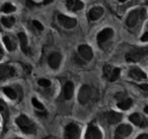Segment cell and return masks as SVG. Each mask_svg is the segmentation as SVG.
I'll return each mask as SVG.
<instances>
[{
    "label": "cell",
    "instance_id": "cell-1",
    "mask_svg": "<svg viewBox=\"0 0 148 139\" xmlns=\"http://www.w3.org/2000/svg\"><path fill=\"white\" fill-rule=\"evenodd\" d=\"M16 124L21 128V130L25 134H34V133H36V130H37L36 125L25 115H21L16 119Z\"/></svg>",
    "mask_w": 148,
    "mask_h": 139
},
{
    "label": "cell",
    "instance_id": "cell-2",
    "mask_svg": "<svg viewBox=\"0 0 148 139\" xmlns=\"http://www.w3.org/2000/svg\"><path fill=\"white\" fill-rule=\"evenodd\" d=\"M148 56V47L136 48V49L130 51L126 55V60L128 62H138L143 58Z\"/></svg>",
    "mask_w": 148,
    "mask_h": 139
},
{
    "label": "cell",
    "instance_id": "cell-3",
    "mask_svg": "<svg viewBox=\"0 0 148 139\" xmlns=\"http://www.w3.org/2000/svg\"><path fill=\"white\" fill-rule=\"evenodd\" d=\"M95 96V92L91 86L87 85H83L82 87L80 88L79 90V94H78V100L80 104L84 105V104H87L89 100H91Z\"/></svg>",
    "mask_w": 148,
    "mask_h": 139
},
{
    "label": "cell",
    "instance_id": "cell-4",
    "mask_svg": "<svg viewBox=\"0 0 148 139\" xmlns=\"http://www.w3.org/2000/svg\"><path fill=\"white\" fill-rule=\"evenodd\" d=\"M144 15H145L144 9H137V10L131 11V12L129 13V15H128L127 21H126L127 25L130 28L135 27V25H137L138 21H139L140 19H142V17H144Z\"/></svg>",
    "mask_w": 148,
    "mask_h": 139
},
{
    "label": "cell",
    "instance_id": "cell-5",
    "mask_svg": "<svg viewBox=\"0 0 148 139\" xmlns=\"http://www.w3.org/2000/svg\"><path fill=\"white\" fill-rule=\"evenodd\" d=\"M64 137L68 139H76L79 137V127L74 123H70L66 126Z\"/></svg>",
    "mask_w": 148,
    "mask_h": 139
},
{
    "label": "cell",
    "instance_id": "cell-6",
    "mask_svg": "<svg viewBox=\"0 0 148 139\" xmlns=\"http://www.w3.org/2000/svg\"><path fill=\"white\" fill-rule=\"evenodd\" d=\"M131 133H132V127L130 126V125L123 124V125H120V126L116 129L115 137L118 139L125 138V137L129 136Z\"/></svg>",
    "mask_w": 148,
    "mask_h": 139
},
{
    "label": "cell",
    "instance_id": "cell-7",
    "mask_svg": "<svg viewBox=\"0 0 148 139\" xmlns=\"http://www.w3.org/2000/svg\"><path fill=\"white\" fill-rule=\"evenodd\" d=\"M113 36H114V31L111 28H108V29H105L101 32H99L97 37V40L99 45H101V44L106 43V42H108L109 40H111L112 38H113Z\"/></svg>",
    "mask_w": 148,
    "mask_h": 139
},
{
    "label": "cell",
    "instance_id": "cell-8",
    "mask_svg": "<svg viewBox=\"0 0 148 139\" xmlns=\"http://www.w3.org/2000/svg\"><path fill=\"white\" fill-rule=\"evenodd\" d=\"M58 21H59V23H61L65 29H72V28L75 27L77 23L75 19H72V17H69L64 14L58 15Z\"/></svg>",
    "mask_w": 148,
    "mask_h": 139
},
{
    "label": "cell",
    "instance_id": "cell-9",
    "mask_svg": "<svg viewBox=\"0 0 148 139\" xmlns=\"http://www.w3.org/2000/svg\"><path fill=\"white\" fill-rule=\"evenodd\" d=\"M101 137H103V135H101V132L97 127L90 125L87 128L86 134H85V138L86 139H101Z\"/></svg>",
    "mask_w": 148,
    "mask_h": 139
},
{
    "label": "cell",
    "instance_id": "cell-10",
    "mask_svg": "<svg viewBox=\"0 0 148 139\" xmlns=\"http://www.w3.org/2000/svg\"><path fill=\"white\" fill-rule=\"evenodd\" d=\"M15 70L9 65H1L0 67V77L1 79L4 80L6 78H10L15 75Z\"/></svg>",
    "mask_w": 148,
    "mask_h": 139
},
{
    "label": "cell",
    "instance_id": "cell-11",
    "mask_svg": "<svg viewBox=\"0 0 148 139\" xmlns=\"http://www.w3.org/2000/svg\"><path fill=\"white\" fill-rule=\"evenodd\" d=\"M129 120L131 121L133 124L142 127V128H144V127H147V125H148V120H147V119L143 118L141 115L137 114V113H135V114H132L131 116L129 117Z\"/></svg>",
    "mask_w": 148,
    "mask_h": 139
},
{
    "label": "cell",
    "instance_id": "cell-12",
    "mask_svg": "<svg viewBox=\"0 0 148 139\" xmlns=\"http://www.w3.org/2000/svg\"><path fill=\"white\" fill-rule=\"evenodd\" d=\"M78 52H79V55H80L83 59L87 60V61L91 60V59H92V57H93L92 49H91V48L89 47V46H87V45L79 46Z\"/></svg>",
    "mask_w": 148,
    "mask_h": 139
},
{
    "label": "cell",
    "instance_id": "cell-13",
    "mask_svg": "<svg viewBox=\"0 0 148 139\" xmlns=\"http://www.w3.org/2000/svg\"><path fill=\"white\" fill-rule=\"evenodd\" d=\"M105 117H106V120H107L108 122L112 125L118 124V123L122 120V115L119 114V113H117V112H113V111L106 113Z\"/></svg>",
    "mask_w": 148,
    "mask_h": 139
},
{
    "label": "cell",
    "instance_id": "cell-14",
    "mask_svg": "<svg viewBox=\"0 0 148 139\" xmlns=\"http://www.w3.org/2000/svg\"><path fill=\"white\" fill-rule=\"evenodd\" d=\"M129 75H130V77H132L133 79H136V80H142V79H146V78H147L146 73H144L140 68H137V67L132 68L129 71Z\"/></svg>",
    "mask_w": 148,
    "mask_h": 139
},
{
    "label": "cell",
    "instance_id": "cell-15",
    "mask_svg": "<svg viewBox=\"0 0 148 139\" xmlns=\"http://www.w3.org/2000/svg\"><path fill=\"white\" fill-rule=\"evenodd\" d=\"M62 60V56L60 53H53L49 57V65L51 66L53 69H57L60 66Z\"/></svg>",
    "mask_w": 148,
    "mask_h": 139
},
{
    "label": "cell",
    "instance_id": "cell-16",
    "mask_svg": "<svg viewBox=\"0 0 148 139\" xmlns=\"http://www.w3.org/2000/svg\"><path fill=\"white\" fill-rule=\"evenodd\" d=\"M103 14V9L99 6H95L91 8L88 12V19L90 21H97Z\"/></svg>",
    "mask_w": 148,
    "mask_h": 139
},
{
    "label": "cell",
    "instance_id": "cell-17",
    "mask_svg": "<svg viewBox=\"0 0 148 139\" xmlns=\"http://www.w3.org/2000/svg\"><path fill=\"white\" fill-rule=\"evenodd\" d=\"M74 92V85L71 81L66 82V84L63 87V96L65 100H70L73 96Z\"/></svg>",
    "mask_w": 148,
    "mask_h": 139
},
{
    "label": "cell",
    "instance_id": "cell-18",
    "mask_svg": "<svg viewBox=\"0 0 148 139\" xmlns=\"http://www.w3.org/2000/svg\"><path fill=\"white\" fill-rule=\"evenodd\" d=\"M66 5H67L68 9L72 11H77L83 8V3L79 0H67Z\"/></svg>",
    "mask_w": 148,
    "mask_h": 139
},
{
    "label": "cell",
    "instance_id": "cell-19",
    "mask_svg": "<svg viewBox=\"0 0 148 139\" xmlns=\"http://www.w3.org/2000/svg\"><path fill=\"white\" fill-rule=\"evenodd\" d=\"M18 39H19V42H21V46L23 51L25 52L27 55H31V49H29V46H27V36H25L23 33H19L18 34Z\"/></svg>",
    "mask_w": 148,
    "mask_h": 139
},
{
    "label": "cell",
    "instance_id": "cell-20",
    "mask_svg": "<svg viewBox=\"0 0 148 139\" xmlns=\"http://www.w3.org/2000/svg\"><path fill=\"white\" fill-rule=\"evenodd\" d=\"M132 104H133V103H132L131 98H127V100H122V102H120L119 104H118V108L123 111H127L128 109L131 108Z\"/></svg>",
    "mask_w": 148,
    "mask_h": 139
},
{
    "label": "cell",
    "instance_id": "cell-21",
    "mask_svg": "<svg viewBox=\"0 0 148 139\" xmlns=\"http://www.w3.org/2000/svg\"><path fill=\"white\" fill-rule=\"evenodd\" d=\"M3 43H4L5 47L7 48V50H8V51H13V50H15L14 43H13V42L11 41L8 37H6V36H4V37H3Z\"/></svg>",
    "mask_w": 148,
    "mask_h": 139
},
{
    "label": "cell",
    "instance_id": "cell-22",
    "mask_svg": "<svg viewBox=\"0 0 148 139\" xmlns=\"http://www.w3.org/2000/svg\"><path fill=\"white\" fill-rule=\"evenodd\" d=\"M1 21H2L3 25L6 28H10L14 25L15 21H14V17H2L1 19Z\"/></svg>",
    "mask_w": 148,
    "mask_h": 139
},
{
    "label": "cell",
    "instance_id": "cell-23",
    "mask_svg": "<svg viewBox=\"0 0 148 139\" xmlns=\"http://www.w3.org/2000/svg\"><path fill=\"white\" fill-rule=\"evenodd\" d=\"M0 112H1V114H2L3 122H4V124H5L7 118H8V110L6 109V107H5V105L3 102L0 103Z\"/></svg>",
    "mask_w": 148,
    "mask_h": 139
},
{
    "label": "cell",
    "instance_id": "cell-24",
    "mask_svg": "<svg viewBox=\"0 0 148 139\" xmlns=\"http://www.w3.org/2000/svg\"><path fill=\"white\" fill-rule=\"evenodd\" d=\"M2 90L9 98H11V100H14V98H16V96H17L16 92H15L11 87H3Z\"/></svg>",
    "mask_w": 148,
    "mask_h": 139
},
{
    "label": "cell",
    "instance_id": "cell-25",
    "mask_svg": "<svg viewBox=\"0 0 148 139\" xmlns=\"http://www.w3.org/2000/svg\"><path fill=\"white\" fill-rule=\"evenodd\" d=\"M1 10L2 12H5V13H9V12H13V11L16 10L15 6H13L11 3H4L1 7Z\"/></svg>",
    "mask_w": 148,
    "mask_h": 139
},
{
    "label": "cell",
    "instance_id": "cell-26",
    "mask_svg": "<svg viewBox=\"0 0 148 139\" xmlns=\"http://www.w3.org/2000/svg\"><path fill=\"white\" fill-rule=\"evenodd\" d=\"M120 73H121V70L119 69V68H114L113 72H112V75L111 77H110V81H116V80L119 78L120 76Z\"/></svg>",
    "mask_w": 148,
    "mask_h": 139
},
{
    "label": "cell",
    "instance_id": "cell-27",
    "mask_svg": "<svg viewBox=\"0 0 148 139\" xmlns=\"http://www.w3.org/2000/svg\"><path fill=\"white\" fill-rule=\"evenodd\" d=\"M113 70H114V68L112 67V66L106 65L105 67H103V75H105V77L108 78V79H110V77H111Z\"/></svg>",
    "mask_w": 148,
    "mask_h": 139
},
{
    "label": "cell",
    "instance_id": "cell-28",
    "mask_svg": "<svg viewBox=\"0 0 148 139\" xmlns=\"http://www.w3.org/2000/svg\"><path fill=\"white\" fill-rule=\"evenodd\" d=\"M32 103H33V105L36 107V108L38 109V110L45 111V107H44V105L42 104L41 102H39V100H38L36 98H32Z\"/></svg>",
    "mask_w": 148,
    "mask_h": 139
},
{
    "label": "cell",
    "instance_id": "cell-29",
    "mask_svg": "<svg viewBox=\"0 0 148 139\" xmlns=\"http://www.w3.org/2000/svg\"><path fill=\"white\" fill-rule=\"evenodd\" d=\"M38 83H39V85L43 86V87H49V86L51 85V82H50V80L45 79V78H42V79H39Z\"/></svg>",
    "mask_w": 148,
    "mask_h": 139
},
{
    "label": "cell",
    "instance_id": "cell-30",
    "mask_svg": "<svg viewBox=\"0 0 148 139\" xmlns=\"http://www.w3.org/2000/svg\"><path fill=\"white\" fill-rule=\"evenodd\" d=\"M33 25L36 27V29H38L39 31H43L44 30V27H43V25H42L40 21H33Z\"/></svg>",
    "mask_w": 148,
    "mask_h": 139
},
{
    "label": "cell",
    "instance_id": "cell-31",
    "mask_svg": "<svg viewBox=\"0 0 148 139\" xmlns=\"http://www.w3.org/2000/svg\"><path fill=\"white\" fill-rule=\"evenodd\" d=\"M141 41L142 42H148V32H146L141 38Z\"/></svg>",
    "mask_w": 148,
    "mask_h": 139
},
{
    "label": "cell",
    "instance_id": "cell-32",
    "mask_svg": "<svg viewBox=\"0 0 148 139\" xmlns=\"http://www.w3.org/2000/svg\"><path fill=\"white\" fill-rule=\"evenodd\" d=\"M140 88L143 90H145V92H148V84H141V85H139Z\"/></svg>",
    "mask_w": 148,
    "mask_h": 139
},
{
    "label": "cell",
    "instance_id": "cell-33",
    "mask_svg": "<svg viewBox=\"0 0 148 139\" xmlns=\"http://www.w3.org/2000/svg\"><path fill=\"white\" fill-rule=\"evenodd\" d=\"M148 138V134H142L140 136H138V139H146Z\"/></svg>",
    "mask_w": 148,
    "mask_h": 139
},
{
    "label": "cell",
    "instance_id": "cell-34",
    "mask_svg": "<svg viewBox=\"0 0 148 139\" xmlns=\"http://www.w3.org/2000/svg\"><path fill=\"white\" fill-rule=\"evenodd\" d=\"M51 2H53V0H44V4H49Z\"/></svg>",
    "mask_w": 148,
    "mask_h": 139
},
{
    "label": "cell",
    "instance_id": "cell-35",
    "mask_svg": "<svg viewBox=\"0 0 148 139\" xmlns=\"http://www.w3.org/2000/svg\"><path fill=\"white\" fill-rule=\"evenodd\" d=\"M144 112H145L146 114H148V106H146L145 108H144Z\"/></svg>",
    "mask_w": 148,
    "mask_h": 139
},
{
    "label": "cell",
    "instance_id": "cell-36",
    "mask_svg": "<svg viewBox=\"0 0 148 139\" xmlns=\"http://www.w3.org/2000/svg\"><path fill=\"white\" fill-rule=\"evenodd\" d=\"M119 1H120V2H125L126 0H119Z\"/></svg>",
    "mask_w": 148,
    "mask_h": 139
}]
</instances>
